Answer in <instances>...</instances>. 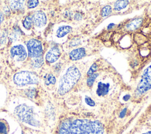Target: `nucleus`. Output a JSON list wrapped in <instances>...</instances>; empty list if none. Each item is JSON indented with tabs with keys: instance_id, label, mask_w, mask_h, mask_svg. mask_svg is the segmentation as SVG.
<instances>
[{
	"instance_id": "obj_25",
	"label": "nucleus",
	"mask_w": 151,
	"mask_h": 134,
	"mask_svg": "<svg viewBox=\"0 0 151 134\" xmlns=\"http://www.w3.org/2000/svg\"><path fill=\"white\" fill-rule=\"evenodd\" d=\"M6 127L4 123L0 122V133L1 134H6Z\"/></svg>"
},
{
	"instance_id": "obj_19",
	"label": "nucleus",
	"mask_w": 151,
	"mask_h": 134,
	"mask_svg": "<svg viewBox=\"0 0 151 134\" xmlns=\"http://www.w3.org/2000/svg\"><path fill=\"white\" fill-rule=\"evenodd\" d=\"M98 76L99 74L97 73H94L93 74L89 76V77L87 80V84L89 87H91L93 86L96 79L97 77Z\"/></svg>"
},
{
	"instance_id": "obj_17",
	"label": "nucleus",
	"mask_w": 151,
	"mask_h": 134,
	"mask_svg": "<svg viewBox=\"0 0 151 134\" xmlns=\"http://www.w3.org/2000/svg\"><path fill=\"white\" fill-rule=\"evenodd\" d=\"M43 63H44V60H43L42 55L32 58V60H31V64L32 66L35 68L40 67L43 64Z\"/></svg>"
},
{
	"instance_id": "obj_8",
	"label": "nucleus",
	"mask_w": 151,
	"mask_h": 134,
	"mask_svg": "<svg viewBox=\"0 0 151 134\" xmlns=\"http://www.w3.org/2000/svg\"><path fill=\"white\" fill-rule=\"evenodd\" d=\"M32 18L34 24L38 27L44 26L47 22V18L45 14L41 11H37L35 12Z\"/></svg>"
},
{
	"instance_id": "obj_2",
	"label": "nucleus",
	"mask_w": 151,
	"mask_h": 134,
	"mask_svg": "<svg viewBox=\"0 0 151 134\" xmlns=\"http://www.w3.org/2000/svg\"><path fill=\"white\" fill-rule=\"evenodd\" d=\"M80 76L81 74L77 67H70L60 80L58 93L60 95H63L68 92L78 81Z\"/></svg>"
},
{
	"instance_id": "obj_26",
	"label": "nucleus",
	"mask_w": 151,
	"mask_h": 134,
	"mask_svg": "<svg viewBox=\"0 0 151 134\" xmlns=\"http://www.w3.org/2000/svg\"><path fill=\"white\" fill-rule=\"evenodd\" d=\"M80 41H79V40H78V39H76V40H72L71 41V43H70V44L71 45V46H76L77 45H78V44H80Z\"/></svg>"
},
{
	"instance_id": "obj_28",
	"label": "nucleus",
	"mask_w": 151,
	"mask_h": 134,
	"mask_svg": "<svg viewBox=\"0 0 151 134\" xmlns=\"http://www.w3.org/2000/svg\"><path fill=\"white\" fill-rule=\"evenodd\" d=\"M130 97V96L129 95V94H126L125 95L124 97H123V100H125V101H127Z\"/></svg>"
},
{
	"instance_id": "obj_29",
	"label": "nucleus",
	"mask_w": 151,
	"mask_h": 134,
	"mask_svg": "<svg viewBox=\"0 0 151 134\" xmlns=\"http://www.w3.org/2000/svg\"><path fill=\"white\" fill-rule=\"evenodd\" d=\"M114 25H115V24H113V23H111V24H110L108 25L107 28H108V29L111 28H113V26H114Z\"/></svg>"
},
{
	"instance_id": "obj_21",
	"label": "nucleus",
	"mask_w": 151,
	"mask_h": 134,
	"mask_svg": "<svg viewBox=\"0 0 151 134\" xmlns=\"http://www.w3.org/2000/svg\"><path fill=\"white\" fill-rule=\"evenodd\" d=\"M55 78L52 74H49L47 76V77L45 79V84L48 85L50 84H55Z\"/></svg>"
},
{
	"instance_id": "obj_1",
	"label": "nucleus",
	"mask_w": 151,
	"mask_h": 134,
	"mask_svg": "<svg viewBox=\"0 0 151 134\" xmlns=\"http://www.w3.org/2000/svg\"><path fill=\"white\" fill-rule=\"evenodd\" d=\"M71 134H103L102 124L99 121L77 119L71 122L70 128Z\"/></svg>"
},
{
	"instance_id": "obj_11",
	"label": "nucleus",
	"mask_w": 151,
	"mask_h": 134,
	"mask_svg": "<svg viewBox=\"0 0 151 134\" xmlns=\"http://www.w3.org/2000/svg\"><path fill=\"white\" fill-rule=\"evenodd\" d=\"M109 84H105L104 83L99 82L97 85V89L96 93L98 96H104L109 92Z\"/></svg>"
},
{
	"instance_id": "obj_14",
	"label": "nucleus",
	"mask_w": 151,
	"mask_h": 134,
	"mask_svg": "<svg viewBox=\"0 0 151 134\" xmlns=\"http://www.w3.org/2000/svg\"><path fill=\"white\" fill-rule=\"evenodd\" d=\"M71 122L69 120L64 121L60 128L58 134H70V128Z\"/></svg>"
},
{
	"instance_id": "obj_30",
	"label": "nucleus",
	"mask_w": 151,
	"mask_h": 134,
	"mask_svg": "<svg viewBox=\"0 0 151 134\" xmlns=\"http://www.w3.org/2000/svg\"><path fill=\"white\" fill-rule=\"evenodd\" d=\"M3 20V15H2V14L0 12V24L2 22Z\"/></svg>"
},
{
	"instance_id": "obj_13",
	"label": "nucleus",
	"mask_w": 151,
	"mask_h": 134,
	"mask_svg": "<svg viewBox=\"0 0 151 134\" xmlns=\"http://www.w3.org/2000/svg\"><path fill=\"white\" fill-rule=\"evenodd\" d=\"M72 28L68 25H64L60 27L57 30V36L59 38L63 37L66 34L71 31Z\"/></svg>"
},
{
	"instance_id": "obj_3",
	"label": "nucleus",
	"mask_w": 151,
	"mask_h": 134,
	"mask_svg": "<svg viewBox=\"0 0 151 134\" xmlns=\"http://www.w3.org/2000/svg\"><path fill=\"white\" fill-rule=\"evenodd\" d=\"M15 84L23 86L27 84H37L39 81L38 76L34 73L28 71H21L16 73L13 79Z\"/></svg>"
},
{
	"instance_id": "obj_6",
	"label": "nucleus",
	"mask_w": 151,
	"mask_h": 134,
	"mask_svg": "<svg viewBox=\"0 0 151 134\" xmlns=\"http://www.w3.org/2000/svg\"><path fill=\"white\" fill-rule=\"evenodd\" d=\"M28 54L32 58L42 55V48L41 43L36 39H31L27 43Z\"/></svg>"
},
{
	"instance_id": "obj_31",
	"label": "nucleus",
	"mask_w": 151,
	"mask_h": 134,
	"mask_svg": "<svg viewBox=\"0 0 151 134\" xmlns=\"http://www.w3.org/2000/svg\"><path fill=\"white\" fill-rule=\"evenodd\" d=\"M143 134H151V131H149L147 132H146L145 133H143Z\"/></svg>"
},
{
	"instance_id": "obj_12",
	"label": "nucleus",
	"mask_w": 151,
	"mask_h": 134,
	"mask_svg": "<svg viewBox=\"0 0 151 134\" xmlns=\"http://www.w3.org/2000/svg\"><path fill=\"white\" fill-rule=\"evenodd\" d=\"M142 18H136L129 23H128L126 25V29L129 31H134L137 29L142 23Z\"/></svg>"
},
{
	"instance_id": "obj_10",
	"label": "nucleus",
	"mask_w": 151,
	"mask_h": 134,
	"mask_svg": "<svg viewBox=\"0 0 151 134\" xmlns=\"http://www.w3.org/2000/svg\"><path fill=\"white\" fill-rule=\"evenodd\" d=\"M86 55V50L84 48H78L72 50L69 56L71 60L76 61L82 58Z\"/></svg>"
},
{
	"instance_id": "obj_16",
	"label": "nucleus",
	"mask_w": 151,
	"mask_h": 134,
	"mask_svg": "<svg viewBox=\"0 0 151 134\" xmlns=\"http://www.w3.org/2000/svg\"><path fill=\"white\" fill-rule=\"evenodd\" d=\"M129 4V1L126 0L117 1L114 4V9L116 11H120L125 8Z\"/></svg>"
},
{
	"instance_id": "obj_24",
	"label": "nucleus",
	"mask_w": 151,
	"mask_h": 134,
	"mask_svg": "<svg viewBox=\"0 0 151 134\" xmlns=\"http://www.w3.org/2000/svg\"><path fill=\"white\" fill-rule=\"evenodd\" d=\"M85 102L87 104H88L90 106H95V102L94 100L88 96H86L85 97Z\"/></svg>"
},
{
	"instance_id": "obj_7",
	"label": "nucleus",
	"mask_w": 151,
	"mask_h": 134,
	"mask_svg": "<svg viewBox=\"0 0 151 134\" xmlns=\"http://www.w3.org/2000/svg\"><path fill=\"white\" fill-rule=\"evenodd\" d=\"M11 54L12 57L17 56L18 61H23L27 57V52L22 45H17L12 47L11 49Z\"/></svg>"
},
{
	"instance_id": "obj_9",
	"label": "nucleus",
	"mask_w": 151,
	"mask_h": 134,
	"mask_svg": "<svg viewBox=\"0 0 151 134\" xmlns=\"http://www.w3.org/2000/svg\"><path fill=\"white\" fill-rule=\"evenodd\" d=\"M60 54L61 52L59 48L57 47H53L47 52L45 56V59L48 62L52 63L56 61L58 59Z\"/></svg>"
},
{
	"instance_id": "obj_5",
	"label": "nucleus",
	"mask_w": 151,
	"mask_h": 134,
	"mask_svg": "<svg viewBox=\"0 0 151 134\" xmlns=\"http://www.w3.org/2000/svg\"><path fill=\"white\" fill-rule=\"evenodd\" d=\"M151 89V65L147 67L143 73L141 79L137 86L136 94L141 95Z\"/></svg>"
},
{
	"instance_id": "obj_22",
	"label": "nucleus",
	"mask_w": 151,
	"mask_h": 134,
	"mask_svg": "<svg viewBox=\"0 0 151 134\" xmlns=\"http://www.w3.org/2000/svg\"><path fill=\"white\" fill-rule=\"evenodd\" d=\"M97 64H96V63H94L91 67H90V68H89V70H88V71H87V75L88 76H91V75H92V74H94V73L96 71V70H97Z\"/></svg>"
},
{
	"instance_id": "obj_15",
	"label": "nucleus",
	"mask_w": 151,
	"mask_h": 134,
	"mask_svg": "<svg viewBox=\"0 0 151 134\" xmlns=\"http://www.w3.org/2000/svg\"><path fill=\"white\" fill-rule=\"evenodd\" d=\"M24 1H11L9 6L13 11H17L22 9L24 5Z\"/></svg>"
},
{
	"instance_id": "obj_18",
	"label": "nucleus",
	"mask_w": 151,
	"mask_h": 134,
	"mask_svg": "<svg viewBox=\"0 0 151 134\" xmlns=\"http://www.w3.org/2000/svg\"><path fill=\"white\" fill-rule=\"evenodd\" d=\"M32 24H33L32 18L30 17H26L23 21V25L27 30H29L31 28Z\"/></svg>"
},
{
	"instance_id": "obj_23",
	"label": "nucleus",
	"mask_w": 151,
	"mask_h": 134,
	"mask_svg": "<svg viewBox=\"0 0 151 134\" xmlns=\"http://www.w3.org/2000/svg\"><path fill=\"white\" fill-rule=\"evenodd\" d=\"M38 4V1L36 0H31L28 1V7L29 8H32L37 6Z\"/></svg>"
},
{
	"instance_id": "obj_20",
	"label": "nucleus",
	"mask_w": 151,
	"mask_h": 134,
	"mask_svg": "<svg viewBox=\"0 0 151 134\" xmlns=\"http://www.w3.org/2000/svg\"><path fill=\"white\" fill-rule=\"evenodd\" d=\"M111 12V7L110 5H106L101 9V15L103 17L109 15Z\"/></svg>"
},
{
	"instance_id": "obj_4",
	"label": "nucleus",
	"mask_w": 151,
	"mask_h": 134,
	"mask_svg": "<svg viewBox=\"0 0 151 134\" xmlns=\"http://www.w3.org/2000/svg\"><path fill=\"white\" fill-rule=\"evenodd\" d=\"M15 113L22 122L36 126L38 122L34 117L32 109L26 104H21L15 109Z\"/></svg>"
},
{
	"instance_id": "obj_27",
	"label": "nucleus",
	"mask_w": 151,
	"mask_h": 134,
	"mask_svg": "<svg viewBox=\"0 0 151 134\" xmlns=\"http://www.w3.org/2000/svg\"><path fill=\"white\" fill-rule=\"evenodd\" d=\"M126 110H127V109L125 108V109H124L120 112V117L121 118H123V117L125 116L126 113Z\"/></svg>"
}]
</instances>
